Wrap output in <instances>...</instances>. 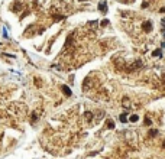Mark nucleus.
I'll return each instance as SVG.
<instances>
[{"label": "nucleus", "instance_id": "nucleus-12", "mask_svg": "<svg viewBox=\"0 0 165 159\" xmlns=\"http://www.w3.org/2000/svg\"><path fill=\"white\" fill-rule=\"evenodd\" d=\"M120 122H128V119H126V114H120Z\"/></svg>", "mask_w": 165, "mask_h": 159}, {"label": "nucleus", "instance_id": "nucleus-11", "mask_svg": "<svg viewBox=\"0 0 165 159\" xmlns=\"http://www.w3.org/2000/svg\"><path fill=\"white\" fill-rule=\"evenodd\" d=\"M145 124H146V126H151V124H152V122H151L149 117H145Z\"/></svg>", "mask_w": 165, "mask_h": 159}, {"label": "nucleus", "instance_id": "nucleus-7", "mask_svg": "<svg viewBox=\"0 0 165 159\" xmlns=\"http://www.w3.org/2000/svg\"><path fill=\"white\" fill-rule=\"evenodd\" d=\"M129 120H130L132 123H135V122H138V120H139V116H138V114H132V116L129 117Z\"/></svg>", "mask_w": 165, "mask_h": 159}, {"label": "nucleus", "instance_id": "nucleus-18", "mask_svg": "<svg viewBox=\"0 0 165 159\" xmlns=\"http://www.w3.org/2000/svg\"><path fill=\"white\" fill-rule=\"evenodd\" d=\"M164 36H165V33H164Z\"/></svg>", "mask_w": 165, "mask_h": 159}, {"label": "nucleus", "instance_id": "nucleus-4", "mask_svg": "<svg viewBox=\"0 0 165 159\" xmlns=\"http://www.w3.org/2000/svg\"><path fill=\"white\" fill-rule=\"evenodd\" d=\"M99 9H100L101 12H106V10H107V4H106V1H100V3H99Z\"/></svg>", "mask_w": 165, "mask_h": 159}, {"label": "nucleus", "instance_id": "nucleus-9", "mask_svg": "<svg viewBox=\"0 0 165 159\" xmlns=\"http://www.w3.org/2000/svg\"><path fill=\"white\" fill-rule=\"evenodd\" d=\"M161 54H162V52H161V49H157V51H154V52H152V55H154V56H161Z\"/></svg>", "mask_w": 165, "mask_h": 159}, {"label": "nucleus", "instance_id": "nucleus-3", "mask_svg": "<svg viewBox=\"0 0 165 159\" xmlns=\"http://www.w3.org/2000/svg\"><path fill=\"white\" fill-rule=\"evenodd\" d=\"M61 90H62V93L65 94V96H71V90H70V87L68 85H61Z\"/></svg>", "mask_w": 165, "mask_h": 159}, {"label": "nucleus", "instance_id": "nucleus-14", "mask_svg": "<svg viewBox=\"0 0 165 159\" xmlns=\"http://www.w3.org/2000/svg\"><path fill=\"white\" fill-rule=\"evenodd\" d=\"M161 25H162V28H165V19L162 20V22H161Z\"/></svg>", "mask_w": 165, "mask_h": 159}, {"label": "nucleus", "instance_id": "nucleus-13", "mask_svg": "<svg viewBox=\"0 0 165 159\" xmlns=\"http://www.w3.org/2000/svg\"><path fill=\"white\" fill-rule=\"evenodd\" d=\"M107 25H109V20H107V19H106V20H103V22H101V26H107Z\"/></svg>", "mask_w": 165, "mask_h": 159}, {"label": "nucleus", "instance_id": "nucleus-16", "mask_svg": "<svg viewBox=\"0 0 165 159\" xmlns=\"http://www.w3.org/2000/svg\"><path fill=\"white\" fill-rule=\"evenodd\" d=\"M162 146H164V148H165V140H164V143H162Z\"/></svg>", "mask_w": 165, "mask_h": 159}, {"label": "nucleus", "instance_id": "nucleus-15", "mask_svg": "<svg viewBox=\"0 0 165 159\" xmlns=\"http://www.w3.org/2000/svg\"><path fill=\"white\" fill-rule=\"evenodd\" d=\"M161 13H165V7H161Z\"/></svg>", "mask_w": 165, "mask_h": 159}, {"label": "nucleus", "instance_id": "nucleus-1", "mask_svg": "<svg viewBox=\"0 0 165 159\" xmlns=\"http://www.w3.org/2000/svg\"><path fill=\"white\" fill-rule=\"evenodd\" d=\"M142 29H143L145 32H151V30H152V22H151V20H145V22L142 23Z\"/></svg>", "mask_w": 165, "mask_h": 159}, {"label": "nucleus", "instance_id": "nucleus-6", "mask_svg": "<svg viewBox=\"0 0 165 159\" xmlns=\"http://www.w3.org/2000/svg\"><path fill=\"white\" fill-rule=\"evenodd\" d=\"M129 106H130V100H129L128 97H125V98H123V107H126V109H128Z\"/></svg>", "mask_w": 165, "mask_h": 159}, {"label": "nucleus", "instance_id": "nucleus-2", "mask_svg": "<svg viewBox=\"0 0 165 159\" xmlns=\"http://www.w3.org/2000/svg\"><path fill=\"white\" fill-rule=\"evenodd\" d=\"M84 119H86L87 122H93V120H94V113H91V111H86V113H84Z\"/></svg>", "mask_w": 165, "mask_h": 159}, {"label": "nucleus", "instance_id": "nucleus-8", "mask_svg": "<svg viewBox=\"0 0 165 159\" xmlns=\"http://www.w3.org/2000/svg\"><path fill=\"white\" fill-rule=\"evenodd\" d=\"M155 135H158V130H151V132L148 133L149 138H155Z\"/></svg>", "mask_w": 165, "mask_h": 159}, {"label": "nucleus", "instance_id": "nucleus-17", "mask_svg": "<svg viewBox=\"0 0 165 159\" xmlns=\"http://www.w3.org/2000/svg\"><path fill=\"white\" fill-rule=\"evenodd\" d=\"M162 78H164V83H165V74H164V77H162Z\"/></svg>", "mask_w": 165, "mask_h": 159}, {"label": "nucleus", "instance_id": "nucleus-5", "mask_svg": "<svg viewBox=\"0 0 165 159\" xmlns=\"http://www.w3.org/2000/svg\"><path fill=\"white\" fill-rule=\"evenodd\" d=\"M106 126H107V129H115V122L110 120V119H107L106 120Z\"/></svg>", "mask_w": 165, "mask_h": 159}, {"label": "nucleus", "instance_id": "nucleus-10", "mask_svg": "<svg viewBox=\"0 0 165 159\" xmlns=\"http://www.w3.org/2000/svg\"><path fill=\"white\" fill-rule=\"evenodd\" d=\"M38 117H39V114H36V111H33V114H32V123L35 120H38Z\"/></svg>", "mask_w": 165, "mask_h": 159}]
</instances>
